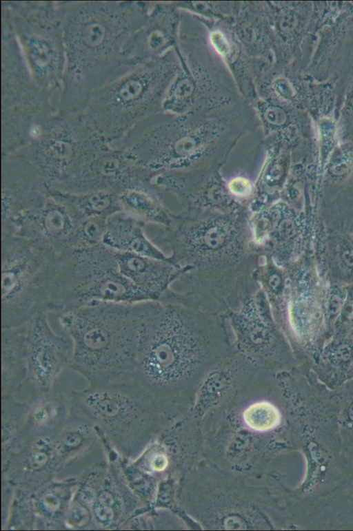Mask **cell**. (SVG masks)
Listing matches in <instances>:
<instances>
[{
	"label": "cell",
	"mask_w": 353,
	"mask_h": 531,
	"mask_svg": "<svg viewBox=\"0 0 353 531\" xmlns=\"http://www.w3.org/2000/svg\"><path fill=\"white\" fill-rule=\"evenodd\" d=\"M145 223L121 211L107 218L102 244L117 251L132 253L158 260L168 257L146 236Z\"/></svg>",
	"instance_id": "cell-30"
},
{
	"label": "cell",
	"mask_w": 353,
	"mask_h": 531,
	"mask_svg": "<svg viewBox=\"0 0 353 531\" xmlns=\"http://www.w3.org/2000/svg\"><path fill=\"white\" fill-rule=\"evenodd\" d=\"M168 459L161 453L153 454L148 460L150 468L154 471H162L168 466Z\"/></svg>",
	"instance_id": "cell-44"
},
{
	"label": "cell",
	"mask_w": 353,
	"mask_h": 531,
	"mask_svg": "<svg viewBox=\"0 0 353 531\" xmlns=\"http://www.w3.org/2000/svg\"><path fill=\"white\" fill-rule=\"evenodd\" d=\"M76 226L67 208L49 195L42 206L15 216L9 234L42 242L59 253L65 249Z\"/></svg>",
	"instance_id": "cell-23"
},
{
	"label": "cell",
	"mask_w": 353,
	"mask_h": 531,
	"mask_svg": "<svg viewBox=\"0 0 353 531\" xmlns=\"http://www.w3.org/2000/svg\"><path fill=\"white\" fill-rule=\"evenodd\" d=\"M25 402L22 444L31 438L54 435L72 410L68 393L54 388L46 392H32Z\"/></svg>",
	"instance_id": "cell-27"
},
{
	"label": "cell",
	"mask_w": 353,
	"mask_h": 531,
	"mask_svg": "<svg viewBox=\"0 0 353 531\" xmlns=\"http://www.w3.org/2000/svg\"><path fill=\"white\" fill-rule=\"evenodd\" d=\"M108 147L81 112H58L37 127L17 152L38 169L49 189L58 190Z\"/></svg>",
	"instance_id": "cell-11"
},
{
	"label": "cell",
	"mask_w": 353,
	"mask_h": 531,
	"mask_svg": "<svg viewBox=\"0 0 353 531\" xmlns=\"http://www.w3.org/2000/svg\"><path fill=\"white\" fill-rule=\"evenodd\" d=\"M232 29L247 54L276 63L272 29L266 1H239Z\"/></svg>",
	"instance_id": "cell-25"
},
{
	"label": "cell",
	"mask_w": 353,
	"mask_h": 531,
	"mask_svg": "<svg viewBox=\"0 0 353 531\" xmlns=\"http://www.w3.org/2000/svg\"><path fill=\"white\" fill-rule=\"evenodd\" d=\"M147 302L93 301L56 313L73 344L69 368L91 386L130 378Z\"/></svg>",
	"instance_id": "cell-5"
},
{
	"label": "cell",
	"mask_w": 353,
	"mask_h": 531,
	"mask_svg": "<svg viewBox=\"0 0 353 531\" xmlns=\"http://www.w3.org/2000/svg\"><path fill=\"white\" fill-rule=\"evenodd\" d=\"M108 459L103 481L92 505L94 530H120L137 510L138 497L130 488L122 470L121 457L106 441L102 444Z\"/></svg>",
	"instance_id": "cell-20"
},
{
	"label": "cell",
	"mask_w": 353,
	"mask_h": 531,
	"mask_svg": "<svg viewBox=\"0 0 353 531\" xmlns=\"http://www.w3.org/2000/svg\"><path fill=\"white\" fill-rule=\"evenodd\" d=\"M273 33L276 63L291 64L300 56L310 31L313 2L266 1Z\"/></svg>",
	"instance_id": "cell-24"
},
{
	"label": "cell",
	"mask_w": 353,
	"mask_h": 531,
	"mask_svg": "<svg viewBox=\"0 0 353 531\" xmlns=\"http://www.w3.org/2000/svg\"><path fill=\"white\" fill-rule=\"evenodd\" d=\"M153 183L164 193L173 194L184 209L230 213L248 207L232 197L221 171L188 175L161 174L154 178Z\"/></svg>",
	"instance_id": "cell-21"
},
{
	"label": "cell",
	"mask_w": 353,
	"mask_h": 531,
	"mask_svg": "<svg viewBox=\"0 0 353 531\" xmlns=\"http://www.w3.org/2000/svg\"><path fill=\"white\" fill-rule=\"evenodd\" d=\"M1 397L14 396L28 382L26 326L1 328Z\"/></svg>",
	"instance_id": "cell-32"
},
{
	"label": "cell",
	"mask_w": 353,
	"mask_h": 531,
	"mask_svg": "<svg viewBox=\"0 0 353 531\" xmlns=\"http://www.w3.org/2000/svg\"><path fill=\"white\" fill-rule=\"evenodd\" d=\"M266 156L254 183V195L250 205L251 212L276 203L277 192L284 174L286 150L289 145L274 139H262Z\"/></svg>",
	"instance_id": "cell-33"
},
{
	"label": "cell",
	"mask_w": 353,
	"mask_h": 531,
	"mask_svg": "<svg viewBox=\"0 0 353 531\" xmlns=\"http://www.w3.org/2000/svg\"><path fill=\"white\" fill-rule=\"evenodd\" d=\"M233 335V347L258 368L277 364L279 337L270 306L262 289L248 297L236 310L225 315Z\"/></svg>",
	"instance_id": "cell-14"
},
{
	"label": "cell",
	"mask_w": 353,
	"mask_h": 531,
	"mask_svg": "<svg viewBox=\"0 0 353 531\" xmlns=\"http://www.w3.org/2000/svg\"><path fill=\"white\" fill-rule=\"evenodd\" d=\"M48 198V186L33 163L17 152L1 156V236L10 233L15 216Z\"/></svg>",
	"instance_id": "cell-16"
},
{
	"label": "cell",
	"mask_w": 353,
	"mask_h": 531,
	"mask_svg": "<svg viewBox=\"0 0 353 531\" xmlns=\"http://www.w3.org/2000/svg\"><path fill=\"white\" fill-rule=\"evenodd\" d=\"M120 273L151 300H157L181 273L168 260L114 251Z\"/></svg>",
	"instance_id": "cell-26"
},
{
	"label": "cell",
	"mask_w": 353,
	"mask_h": 531,
	"mask_svg": "<svg viewBox=\"0 0 353 531\" xmlns=\"http://www.w3.org/2000/svg\"><path fill=\"white\" fill-rule=\"evenodd\" d=\"M175 6L182 11L211 20L234 17L239 1H177Z\"/></svg>",
	"instance_id": "cell-41"
},
{
	"label": "cell",
	"mask_w": 353,
	"mask_h": 531,
	"mask_svg": "<svg viewBox=\"0 0 353 531\" xmlns=\"http://www.w3.org/2000/svg\"><path fill=\"white\" fill-rule=\"evenodd\" d=\"M339 127L342 138H353V78L348 83L339 104Z\"/></svg>",
	"instance_id": "cell-42"
},
{
	"label": "cell",
	"mask_w": 353,
	"mask_h": 531,
	"mask_svg": "<svg viewBox=\"0 0 353 531\" xmlns=\"http://www.w3.org/2000/svg\"><path fill=\"white\" fill-rule=\"evenodd\" d=\"M77 483V477L54 479L32 494L36 530H67L66 516Z\"/></svg>",
	"instance_id": "cell-29"
},
{
	"label": "cell",
	"mask_w": 353,
	"mask_h": 531,
	"mask_svg": "<svg viewBox=\"0 0 353 531\" xmlns=\"http://www.w3.org/2000/svg\"><path fill=\"white\" fill-rule=\"evenodd\" d=\"M181 12L179 35L174 47L179 70L163 104L164 112L176 114L211 113L242 99L234 79L210 46L198 18Z\"/></svg>",
	"instance_id": "cell-7"
},
{
	"label": "cell",
	"mask_w": 353,
	"mask_h": 531,
	"mask_svg": "<svg viewBox=\"0 0 353 531\" xmlns=\"http://www.w3.org/2000/svg\"><path fill=\"white\" fill-rule=\"evenodd\" d=\"M259 127L255 110L242 99L211 113L163 111L109 146L127 151L157 176L212 173L221 171L239 142Z\"/></svg>",
	"instance_id": "cell-2"
},
{
	"label": "cell",
	"mask_w": 353,
	"mask_h": 531,
	"mask_svg": "<svg viewBox=\"0 0 353 531\" xmlns=\"http://www.w3.org/2000/svg\"><path fill=\"white\" fill-rule=\"evenodd\" d=\"M25 406V401H17L14 396L1 397V465L22 444L21 430Z\"/></svg>",
	"instance_id": "cell-36"
},
{
	"label": "cell",
	"mask_w": 353,
	"mask_h": 531,
	"mask_svg": "<svg viewBox=\"0 0 353 531\" xmlns=\"http://www.w3.org/2000/svg\"><path fill=\"white\" fill-rule=\"evenodd\" d=\"M58 252L14 234L1 236V328L19 327L56 313Z\"/></svg>",
	"instance_id": "cell-8"
},
{
	"label": "cell",
	"mask_w": 353,
	"mask_h": 531,
	"mask_svg": "<svg viewBox=\"0 0 353 531\" xmlns=\"http://www.w3.org/2000/svg\"><path fill=\"white\" fill-rule=\"evenodd\" d=\"M195 16L203 25L210 46L232 74L241 95L252 105L258 99L256 81L272 64L247 54L232 29L233 17L211 20Z\"/></svg>",
	"instance_id": "cell-18"
},
{
	"label": "cell",
	"mask_w": 353,
	"mask_h": 531,
	"mask_svg": "<svg viewBox=\"0 0 353 531\" xmlns=\"http://www.w3.org/2000/svg\"><path fill=\"white\" fill-rule=\"evenodd\" d=\"M181 19L174 2H153L145 23L125 45L123 57L139 63L165 55L177 42Z\"/></svg>",
	"instance_id": "cell-22"
},
{
	"label": "cell",
	"mask_w": 353,
	"mask_h": 531,
	"mask_svg": "<svg viewBox=\"0 0 353 531\" xmlns=\"http://www.w3.org/2000/svg\"><path fill=\"white\" fill-rule=\"evenodd\" d=\"M26 326L28 382L32 392H46L55 386L63 371L70 366V345L52 329L47 314H39Z\"/></svg>",
	"instance_id": "cell-15"
},
{
	"label": "cell",
	"mask_w": 353,
	"mask_h": 531,
	"mask_svg": "<svg viewBox=\"0 0 353 531\" xmlns=\"http://www.w3.org/2000/svg\"><path fill=\"white\" fill-rule=\"evenodd\" d=\"M59 112V103L34 81L18 41L1 17V156L30 141L33 130Z\"/></svg>",
	"instance_id": "cell-9"
},
{
	"label": "cell",
	"mask_w": 353,
	"mask_h": 531,
	"mask_svg": "<svg viewBox=\"0 0 353 531\" xmlns=\"http://www.w3.org/2000/svg\"><path fill=\"white\" fill-rule=\"evenodd\" d=\"M164 192L152 180L138 181L118 194L123 211L144 222L167 227L172 214L163 200Z\"/></svg>",
	"instance_id": "cell-31"
},
{
	"label": "cell",
	"mask_w": 353,
	"mask_h": 531,
	"mask_svg": "<svg viewBox=\"0 0 353 531\" xmlns=\"http://www.w3.org/2000/svg\"><path fill=\"white\" fill-rule=\"evenodd\" d=\"M71 406L99 428L113 449L136 459L146 433L150 395L130 378L68 393Z\"/></svg>",
	"instance_id": "cell-10"
},
{
	"label": "cell",
	"mask_w": 353,
	"mask_h": 531,
	"mask_svg": "<svg viewBox=\"0 0 353 531\" xmlns=\"http://www.w3.org/2000/svg\"><path fill=\"white\" fill-rule=\"evenodd\" d=\"M179 70L173 48L93 91L81 113L108 145L114 143L139 122L163 111L164 99Z\"/></svg>",
	"instance_id": "cell-6"
},
{
	"label": "cell",
	"mask_w": 353,
	"mask_h": 531,
	"mask_svg": "<svg viewBox=\"0 0 353 531\" xmlns=\"http://www.w3.org/2000/svg\"><path fill=\"white\" fill-rule=\"evenodd\" d=\"M145 300H151L120 273L113 249L100 244L58 253L57 313L93 301Z\"/></svg>",
	"instance_id": "cell-13"
},
{
	"label": "cell",
	"mask_w": 353,
	"mask_h": 531,
	"mask_svg": "<svg viewBox=\"0 0 353 531\" xmlns=\"http://www.w3.org/2000/svg\"><path fill=\"white\" fill-rule=\"evenodd\" d=\"M232 197L241 205L250 207L254 195V184L246 177L237 176L226 181Z\"/></svg>",
	"instance_id": "cell-43"
},
{
	"label": "cell",
	"mask_w": 353,
	"mask_h": 531,
	"mask_svg": "<svg viewBox=\"0 0 353 531\" xmlns=\"http://www.w3.org/2000/svg\"><path fill=\"white\" fill-rule=\"evenodd\" d=\"M108 469V462H98L86 467L78 476L72 501L91 510Z\"/></svg>",
	"instance_id": "cell-38"
},
{
	"label": "cell",
	"mask_w": 353,
	"mask_h": 531,
	"mask_svg": "<svg viewBox=\"0 0 353 531\" xmlns=\"http://www.w3.org/2000/svg\"><path fill=\"white\" fill-rule=\"evenodd\" d=\"M250 214L248 207L230 213L186 209L172 214L167 227L145 224L146 236L168 247L170 260L181 269L161 299L225 315L259 290L254 273L262 254L252 242Z\"/></svg>",
	"instance_id": "cell-1"
},
{
	"label": "cell",
	"mask_w": 353,
	"mask_h": 531,
	"mask_svg": "<svg viewBox=\"0 0 353 531\" xmlns=\"http://www.w3.org/2000/svg\"><path fill=\"white\" fill-rule=\"evenodd\" d=\"M151 1H57L65 53L59 112H81L95 90L139 63L123 49L145 23Z\"/></svg>",
	"instance_id": "cell-4"
},
{
	"label": "cell",
	"mask_w": 353,
	"mask_h": 531,
	"mask_svg": "<svg viewBox=\"0 0 353 531\" xmlns=\"http://www.w3.org/2000/svg\"><path fill=\"white\" fill-rule=\"evenodd\" d=\"M233 340L225 315L148 300L130 379L153 399L172 386L206 376L234 351Z\"/></svg>",
	"instance_id": "cell-3"
},
{
	"label": "cell",
	"mask_w": 353,
	"mask_h": 531,
	"mask_svg": "<svg viewBox=\"0 0 353 531\" xmlns=\"http://www.w3.org/2000/svg\"><path fill=\"white\" fill-rule=\"evenodd\" d=\"M107 218L93 217L80 222L68 238L65 249H85L102 244L107 229Z\"/></svg>",
	"instance_id": "cell-39"
},
{
	"label": "cell",
	"mask_w": 353,
	"mask_h": 531,
	"mask_svg": "<svg viewBox=\"0 0 353 531\" xmlns=\"http://www.w3.org/2000/svg\"><path fill=\"white\" fill-rule=\"evenodd\" d=\"M53 435L26 440L1 465V481L32 494L59 472Z\"/></svg>",
	"instance_id": "cell-19"
},
{
	"label": "cell",
	"mask_w": 353,
	"mask_h": 531,
	"mask_svg": "<svg viewBox=\"0 0 353 531\" xmlns=\"http://www.w3.org/2000/svg\"><path fill=\"white\" fill-rule=\"evenodd\" d=\"M3 530H36V514L32 494L14 488L6 514L1 519Z\"/></svg>",
	"instance_id": "cell-37"
},
{
	"label": "cell",
	"mask_w": 353,
	"mask_h": 531,
	"mask_svg": "<svg viewBox=\"0 0 353 531\" xmlns=\"http://www.w3.org/2000/svg\"><path fill=\"white\" fill-rule=\"evenodd\" d=\"M156 176L155 172L140 165L127 151L109 146L77 178L57 191L74 194L112 191L118 194L133 183L153 180Z\"/></svg>",
	"instance_id": "cell-17"
},
{
	"label": "cell",
	"mask_w": 353,
	"mask_h": 531,
	"mask_svg": "<svg viewBox=\"0 0 353 531\" xmlns=\"http://www.w3.org/2000/svg\"><path fill=\"white\" fill-rule=\"evenodd\" d=\"M9 23L36 83L59 103L65 65L57 1H2Z\"/></svg>",
	"instance_id": "cell-12"
},
{
	"label": "cell",
	"mask_w": 353,
	"mask_h": 531,
	"mask_svg": "<svg viewBox=\"0 0 353 531\" xmlns=\"http://www.w3.org/2000/svg\"><path fill=\"white\" fill-rule=\"evenodd\" d=\"M49 195L67 208L77 225L87 218H108L123 211L118 194L112 191L74 194L49 189Z\"/></svg>",
	"instance_id": "cell-35"
},
{
	"label": "cell",
	"mask_w": 353,
	"mask_h": 531,
	"mask_svg": "<svg viewBox=\"0 0 353 531\" xmlns=\"http://www.w3.org/2000/svg\"><path fill=\"white\" fill-rule=\"evenodd\" d=\"M243 419L252 430L264 432L278 426L281 415L273 404L262 400L249 405L243 413Z\"/></svg>",
	"instance_id": "cell-40"
},
{
	"label": "cell",
	"mask_w": 353,
	"mask_h": 531,
	"mask_svg": "<svg viewBox=\"0 0 353 531\" xmlns=\"http://www.w3.org/2000/svg\"><path fill=\"white\" fill-rule=\"evenodd\" d=\"M263 131V138L275 139L290 145L298 127L305 125L304 110L274 101L258 98L252 105Z\"/></svg>",
	"instance_id": "cell-34"
},
{
	"label": "cell",
	"mask_w": 353,
	"mask_h": 531,
	"mask_svg": "<svg viewBox=\"0 0 353 531\" xmlns=\"http://www.w3.org/2000/svg\"><path fill=\"white\" fill-rule=\"evenodd\" d=\"M98 441L96 425L72 407L70 415L53 435L59 471L89 454Z\"/></svg>",
	"instance_id": "cell-28"
}]
</instances>
